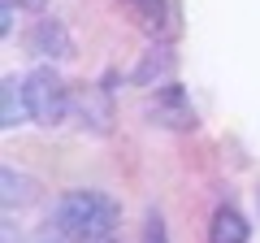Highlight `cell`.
<instances>
[{
	"label": "cell",
	"instance_id": "obj_1",
	"mask_svg": "<svg viewBox=\"0 0 260 243\" xmlns=\"http://www.w3.org/2000/svg\"><path fill=\"white\" fill-rule=\"evenodd\" d=\"M117 222H121L117 200L104 196V191H91V187H74V191H65V196L52 204V226L65 234V239H78V243L113 239Z\"/></svg>",
	"mask_w": 260,
	"mask_h": 243
},
{
	"label": "cell",
	"instance_id": "obj_2",
	"mask_svg": "<svg viewBox=\"0 0 260 243\" xmlns=\"http://www.w3.org/2000/svg\"><path fill=\"white\" fill-rule=\"evenodd\" d=\"M70 87H65V78L56 74L52 66H39L26 74V100H30V117L39 122V126H61L65 117H70Z\"/></svg>",
	"mask_w": 260,
	"mask_h": 243
},
{
	"label": "cell",
	"instance_id": "obj_3",
	"mask_svg": "<svg viewBox=\"0 0 260 243\" xmlns=\"http://www.w3.org/2000/svg\"><path fill=\"white\" fill-rule=\"evenodd\" d=\"M148 117L156 122V126H169V131H195V126H200L191 100H186V92L178 83L156 87V96H152V104H148Z\"/></svg>",
	"mask_w": 260,
	"mask_h": 243
},
{
	"label": "cell",
	"instance_id": "obj_4",
	"mask_svg": "<svg viewBox=\"0 0 260 243\" xmlns=\"http://www.w3.org/2000/svg\"><path fill=\"white\" fill-rule=\"evenodd\" d=\"M70 113L78 117V126L91 135H109L113 126V100H109V87H78L70 96Z\"/></svg>",
	"mask_w": 260,
	"mask_h": 243
},
{
	"label": "cell",
	"instance_id": "obj_5",
	"mask_svg": "<svg viewBox=\"0 0 260 243\" xmlns=\"http://www.w3.org/2000/svg\"><path fill=\"white\" fill-rule=\"evenodd\" d=\"M26 52L48 56V61H65V56H74V39H70V31L56 18H39L30 26V35H26Z\"/></svg>",
	"mask_w": 260,
	"mask_h": 243
},
{
	"label": "cell",
	"instance_id": "obj_6",
	"mask_svg": "<svg viewBox=\"0 0 260 243\" xmlns=\"http://www.w3.org/2000/svg\"><path fill=\"white\" fill-rule=\"evenodd\" d=\"M26 117H30L26 78H18V74H5V83H0V126H5V131H13V126H22Z\"/></svg>",
	"mask_w": 260,
	"mask_h": 243
},
{
	"label": "cell",
	"instance_id": "obj_7",
	"mask_svg": "<svg viewBox=\"0 0 260 243\" xmlns=\"http://www.w3.org/2000/svg\"><path fill=\"white\" fill-rule=\"evenodd\" d=\"M169 74H174V52H169L165 44H152L130 78H135V87H165Z\"/></svg>",
	"mask_w": 260,
	"mask_h": 243
},
{
	"label": "cell",
	"instance_id": "obj_8",
	"mask_svg": "<svg viewBox=\"0 0 260 243\" xmlns=\"http://www.w3.org/2000/svg\"><path fill=\"white\" fill-rule=\"evenodd\" d=\"M247 234H251L247 217L230 204H221L213 213V222H208V243H247Z\"/></svg>",
	"mask_w": 260,
	"mask_h": 243
},
{
	"label": "cell",
	"instance_id": "obj_9",
	"mask_svg": "<svg viewBox=\"0 0 260 243\" xmlns=\"http://www.w3.org/2000/svg\"><path fill=\"white\" fill-rule=\"evenodd\" d=\"M0 187H5V208H26L30 200H35V191H39V183L30 174H18V169H5L0 174Z\"/></svg>",
	"mask_w": 260,
	"mask_h": 243
},
{
	"label": "cell",
	"instance_id": "obj_10",
	"mask_svg": "<svg viewBox=\"0 0 260 243\" xmlns=\"http://www.w3.org/2000/svg\"><path fill=\"white\" fill-rule=\"evenodd\" d=\"M143 243H169V230H165V217L156 208L143 213Z\"/></svg>",
	"mask_w": 260,
	"mask_h": 243
},
{
	"label": "cell",
	"instance_id": "obj_11",
	"mask_svg": "<svg viewBox=\"0 0 260 243\" xmlns=\"http://www.w3.org/2000/svg\"><path fill=\"white\" fill-rule=\"evenodd\" d=\"M35 243H65V234H61V230H56V226H52V230H44V234H39Z\"/></svg>",
	"mask_w": 260,
	"mask_h": 243
},
{
	"label": "cell",
	"instance_id": "obj_12",
	"mask_svg": "<svg viewBox=\"0 0 260 243\" xmlns=\"http://www.w3.org/2000/svg\"><path fill=\"white\" fill-rule=\"evenodd\" d=\"M26 5H30V9H39V5H44V0H26Z\"/></svg>",
	"mask_w": 260,
	"mask_h": 243
},
{
	"label": "cell",
	"instance_id": "obj_13",
	"mask_svg": "<svg viewBox=\"0 0 260 243\" xmlns=\"http://www.w3.org/2000/svg\"><path fill=\"white\" fill-rule=\"evenodd\" d=\"M104 243H117V239H104Z\"/></svg>",
	"mask_w": 260,
	"mask_h": 243
}]
</instances>
